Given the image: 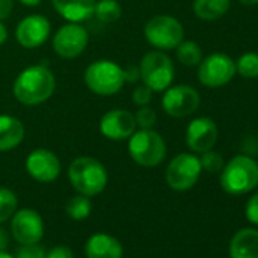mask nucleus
<instances>
[{"instance_id":"nucleus-1","label":"nucleus","mask_w":258,"mask_h":258,"mask_svg":"<svg viewBox=\"0 0 258 258\" xmlns=\"http://www.w3.org/2000/svg\"><path fill=\"white\" fill-rule=\"evenodd\" d=\"M56 87L55 76L44 64L26 67L14 81L13 93L23 105H40L52 97Z\"/></svg>"},{"instance_id":"nucleus-2","label":"nucleus","mask_w":258,"mask_h":258,"mask_svg":"<svg viewBox=\"0 0 258 258\" xmlns=\"http://www.w3.org/2000/svg\"><path fill=\"white\" fill-rule=\"evenodd\" d=\"M69 179L79 195L90 198L105 190L108 173L99 160L93 157H78L69 167Z\"/></svg>"},{"instance_id":"nucleus-3","label":"nucleus","mask_w":258,"mask_h":258,"mask_svg":"<svg viewBox=\"0 0 258 258\" xmlns=\"http://www.w3.org/2000/svg\"><path fill=\"white\" fill-rule=\"evenodd\" d=\"M220 185L229 195H244L258 185V164L246 155H237L222 169Z\"/></svg>"},{"instance_id":"nucleus-4","label":"nucleus","mask_w":258,"mask_h":258,"mask_svg":"<svg viewBox=\"0 0 258 258\" xmlns=\"http://www.w3.org/2000/svg\"><path fill=\"white\" fill-rule=\"evenodd\" d=\"M127 140L129 155L143 167H155L166 158V142L154 129H140Z\"/></svg>"},{"instance_id":"nucleus-5","label":"nucleus","mask_w":258,"mask_h":258,"mask_svg":"<svg viewBox=\"0 0 258 258\" xmlns=\"http://www.w3.org/2000/svg\"><path fill=\"white\" fill-rule=\"evenodd\" d=\"M85 85L99 96H112L118 93L124 84L123 69L109 59L91 62L84 73Z\"/></svg>"},{"instance_id":"nucleus-6","label":"nucleus","mask_w":258,"mask_h":258,"mask_svg":"<svg viewBox=\"0 0 258 258\" xmlns=\"http://www.w3.org/2000/svg\"><path fill=\"white\" fill-rule=\"evenodd\" d=\"M140 79L152 91H166L175 78L172 59L160 50L146 53L140 61Z\"/></svg>"},{"instance_id":"nucleus-7","label":"nucleus","mask_w":258,"mask_h":258,"mask_svg":"<svg viewBox=\"0 0 258 258\" xmlns=\"http://www.w3.org/2000/svg\"><path fill=\"white\" fill-rule=\"evenodd\" d=\"M146 41L158 50H172L184 40V28L170 16H155L145 26Z\"/></svg>"},{"instance_id":"nucleus-8","label":"nucleus","mask_w":258,"mask_h":258,"mask_svg":"<svg viewBox=\"0 0 258 258\" xmlns=\"http://www.w3.org/2000/svg\"><path fill=\"white\" fill-rule=\"evenodd\" d=\"M235 61L225 53H211L199 62L198 78L199 82L208 88H219L226 85L234 75Z\"/></svg>"},{"instance_id":"nucleus-9","label":"nucleus","mask_w":258,"mask_h":258,"mask_svg":"<svg viewBox=\"0 0 258 258\" xmlns=\"http://www.w3.org/2000/svg\"><path fill=\"white\" fill-rule=\"evenodd\" d=\"M201 172L202 167L198 157L191 154H179L169 163L166 181L170 188L176 191H185L198 182Z\"/></svg>"},{"instance_id":"nucleus-10","label":"nucleus","mask_w":258,"mask_h":258,"mask_svg":"<svg viewBox=\"0 0 258 258\" xmlns=\"http://www.w3.org/2000/svg\"><path fill=\"white\" fill-rule=\"evenodd\" d=\"M201 103L199 93L190 85H175L169 87L163 96V109L167 115L175 118H182L193 114Z\"/></svg>"},{"instance_id":"nucleus-11","label":"nucleus","mask_w":258,"mask_h":258,"mask_svg":"<svg viewBox=\"0 0 258 258\" xmlns=\"http://www.w3.org/2000/svg\"><path fill=\"white\" fill-rule=\"evenodd\" d=\"M53 50L64 59L78 58L88 44V32L79 23H67L53 37Z\"/></svg>"},{"instance_id":"nucleus-12","label":"nucleus","mask_w":258,"mask_h":258,"mask_svg":"<svg viewBox=\"0 0 258 258\" xmlns=\"http://www.w3.org/2000/svg\"><path fill=\"white\" fill-rule=\"evenodd\" d=\"M11 229L14 238L22 244H34L38 243L44 235V223L41 216L29 208L20 210L14 213Z\"/></svg>"},{"instance_id":"nucleus-13","label":"nucleus","mask_w":258,"mask_h":258,"mask_svg":"<svg viewBox=\"0 0 258 258\" xmlns=\"http://www.w3.org/2000/svg\"><path fill=\"white\" fill-rule=\"evenodd\" d=\"M217 126L210 117H198L190 121L185 131V143L190 151L202 154L214 148L217 142Z\"/></svg>"},{"instance_id":"nucleus-14","label":"nucleus","mask_w":258,"mask_h":258,"mask_svg":"<svg viewBox=\"0 0 258 258\" xmlns=\"http://www.w3.org/2000/svg\"><path fill=\"white\" fill-rule=\"evenodd\" d=\"M136 115L127 109H111L100 120V133L114 142L127 140L136 133Z\"/></svg>"},{"instance_id":"nucleus-15","label":"nucleus","mask_w":258,"mask_h":258,"mask_svg":"<svg viewBox=\"0 0 258 258\" xmlns=\"http://www.w3.org/2000/svg\"><path fill=\"white\" fill-rule=\"evenodd\" d=\"M26 170L38 182H52L61 173V163L53 152L38 148L28 155Z\"/></svg>"},{"instance_id":"nucleus-16","label":"nucleus","mask_w":258,"mask_h":258,"mask_svg":"<svg viewBox=\"0 0 258 258\" xmlns=\"http://www.w3.org/2000/svg\"><path fill=\"white\" fill-rule=\"evenodd\" d=\"M50 35V22L44 16H28L25 17L16 31V38L20 46L26 49H35L43 46Z\"/></svg>"},{"instance_id":"nucleus-17","label":"nucleus","mask_w":258,"mask_h":258,"mask_svg":"<svg viewBox=\"0 0 258 258\" xmlns=\"http://www.w3.org/2000/svg\"><path fill=\"white\" fill-rule=\"evenodd\" d=\"M85 255L87 258H121L123 247L115 237L99 232L88 238Z\"/></svg>"},{"instance_id":"nucleus-18","label":"nucleus","mask_w":258,"mask_h":258,"mask_svg":"<svg viewBox=\"0 0 258 258\" xmlns=\"http://www.w3.org/2000/svg\"><path fill=\"white\" fill-rule=\"evenodd\" d=\"M55 11L70 23H81L93 17L96 0H52Z\"/></svg>"},{"instance_id":"nucleus-19","label":"nucleus","mask_w":258,"mask_h":258,"mask_svg":"<svg viewBox=\"0 0 258 258\" xmlns=\"http://www.w3.org/2000/svg\"><path fill=\"white\" fill-rule=\"evenodd\" d=\"M25 139V126L14 115H0V152L16 149Z\"/></svg>"},{"instance_id":"nucleus-20","label":"nucleus","mask_w":258,"mask_h":258,"mask_svg":"<svg viewBox=\"0 0 258 258\" xmlns=\"http://www.w3.org/2000/svg\"><path fill=\"white\" fill-rule=\"evenodd\" d=\"M231 258H258V231L241 229L238 231L229 244Z\"/></svg>"},{"instance_id":"nucleus-21","label":"nucleus","mask_w":258,"mask_h":258,"mask_svg":"<svg viewBox=\"0 0 258 258\" xmlns=\"http://www.w3.org/2000/svg\"><path fill=\"white\" fill-rule=\"evenodd\" d=\"M231 7V0H195L193 11L201 20L213 22L223 17Z\"/></svg>"},{"instance_id":"nucleus-22","label":"nucleus","mask_w":258,"mask_h":258,"mask_svg":"<svg viewBox=\"0 0 258 258\" xmlns=\"http://www.w3.org/2000/svg\"><path fill=\"white\" fill-rule=\"evenodd\" d=\"M93 16L102 23H114L121 17V7L117 0H99L94 5Z\"/></svg>"},{"instance_id":"nucleus-23","label":"nucleus","mask_w":258,"mask_h":258,"mask_svg":"<svg viewBox=\"0 0 258 258\" xmlns=\"http://www.w3.org/2000/svg\"><path fill=\"white\" fill-rule=\"evenodd\" d=\"M178 61L187 67H196L202 61V49L195 41H181L176 47Z\"/></svg>"},{"instance_id":"nucleus-24","label":"nucleus","mask_w":258,"mask_h":258,"mask_svg":"<svg viewBox=\"0 0 258 258\" xmlns=\"http://www.w3.org/2000/svg\"><path fill=\"white\" fill-rule=\"evenodd\" d=\"M66 211H67L70 219L84 220L91 213V202H90L88 196H84V195L73 196V198L69 199V202L66 205Z\"/></svg>"},{"instance_id":"nucleus-25","label":"nucleus","mask_w":258,"mask_h":258,"mask_svg":"<svg viewBox=\"0 0 258 258\" xmlns=\"http://www.w3.org/2000/svg\"><path fill=\"white\" fill-rule=\"evenodd\" d=\"M235 70L243 78H247V79L258 78V53L255 52L243 53L235 62Z\"/></svg>"},{"instance_id":"nucleus-26","label":"nucleus","mask_w":258,"mask_h":258,"mask_svg":"<svg viewBox=\"0 0 258 258\" xmlns=\"http://www.w3.org/2000/svg\"><path fill=\"white\" fill-rule=\"evenodd\" d=\"M17 210V196L7 187H0V222H5L14 216Z\"/></svg>"},{"instance_id":"nucleus-27","label":"nucleus","mask_w":258,"mask_h":258,"mask_svg":"<svg viewBox=\"0 0 258 258\" xmlns=\"http://www.w3.org/2000/svg\"><path fill=\"white\" fill-rule=\"evenodd\" d=\"M201 161V167L208 172V173H216V172H220L225 166L223 163V158L220 154L214 152L213 149L207 151V152H202V157L199 158Z\"/></svg>"},{"instance_id":"nucleus-28","label":"nucleus","mask_w":258,"mask_h":258,"mask_svg":"<svg viewBox=\"0 0 258 258\" xmlns=\"http://www.w3.org/2000/svg\"><path fill=\"white\" fill-rule=\"evenodd\" d=\"M136 121H137V126H140L142 129H152L157 123V114L148 105L140 106V109L136 114Z\"/></svg>"},{"instance_id":"nucleus-29","label":"nucleus","mask_w":258,"mask_h":258,"mask_svg":"<svg viewBox=\"0 0 258 258\" xmlns=\"http://www.w3.org/2000/svg\"><path fill=\"white\" fill-rule=\"evenodd\" d=\"M16 258H46V249L37 243L23 244L22 247H19Z\"/></svg>"},{"instance_id":"nucleus-30","label":"nucleus","mask_w":258,"mask_h":258,"mask_svg":"<svg viewBox=\"0 0 258 258\" xmlns=\"http://www.w3.org/2000/svg\"><path fill=\"white\" fill-rule=\"evenodd\" d=\"M152 96H154V91L148 85L142 84V85L134 88V91H133V102L136 105H139V106H145V105L151 103Z\"/></svg>"},{"instance_id":"nucleus-31","label":"nucleus","mask_w":258,"mask_h":258,"mask_svg":"<svg viewBox=\"0 0 258 258\" xmlns=\"http://www.w3.org/2000/svg\"><path fill=\"white\" fill-rule=\"evenodd\" d=\"M246 219L255 225H258V193H255L253 196H250V199L246 204V210H244Z\"/></svg>"},{"instance_id":"nucleus-32","label":"nucleus","mask_w":258,"mask_h":258,"mask_svg":"<svg viewBox=\"0 0 258 258\" xmlns=\"http://www.w3.org/2000/svg\"><path fill=\"white\" fill-rule=\"evenodd\" d=\"M46 258H73V252L69 246H55L46 253Z\"/></svg>"},{"instance_id":"nucleus-33","label":"nucleus","mask_w":258,"mask_h":258,"mask_svg":"<svg viewBox=\"0 0 258 258\" xmlns=\"http://www.w3.org/2000/svg\"><path fill=\"white\" fill-rule=\"evenodd\" d=\"M14 8V0H0V22L8 19Z\"/></svg>"},{"instance_id":"nucleus-34","label":"nucleus","mask_w":258,"mask_h":258,"mask_svg":"<svg viewBox=\"0 0 258 258\" xmlns=\"http://www.w3.org/2000/svg\"><path fill=\"white\" fill-rule=\"evenodd\" d=\"M123 76H124V82H136L140 79V70L139 67H129L123 70Z\"/></svg>"},{"instance_id":"nucleus-35","label":"nucleus","mask_w":258,"mask_h":258,"mask_svg":"<svg viewBox=\"0 0 258 258\" xmlns=\"http://www.w3.org/2000/svg\"><path fill=\"white\" fill-rule=\"evenodd\" d=\"M8 241H10V238H8L7 231L0 228V250H5L8 247Z\"/></svg>"},{"instance_id":"nucleus-36","label":"nucleus","mask_w":258,"mask_h":258,"mask_svg":"<svg viewBox=\"0 0 258 258\" xmlns=\"http://www.w3.org/2000/svg\"><path fill=\"white\" fill-rule=\"evenodd\" d=\"M7 40H8V29L2 22H0V46L5 44Z\"/></svg>"},{"instance_id":"nucleus-37","label":"nucleus","mask_w":258,"mask_h":258,"mask_svg":"<svg viewBox=\"0 0 258 258\" xmlns=\"http://www.w3.org/2000/svg\"><path fill=\"white\" fill-rule=\"evenodd\" d=\"M43 0H20V4L26 5V7H38Z\"/></svg>"},{"instance_id":"nucleus-38","label":"nucleus","mask_w":258,"mask_h":258,"mask_svg":"<svg viewBox=\"0 0 258 258\" xmlns=\"http://www.w3.org/2000/svg\"><path fill=\"white\" fill-rule=\"evenodd\" d=\"M243 5H258V0H238Z\"/></svg>"},{"instance_id":"nucleus-39","label":"nucleus","mask_w":258,"mask_h":258,"mask_svg":"<svg viewBox=\"0 0 258 258\" xmlns=\"http://www.w3.org/2000/svg\"><path fill=\"white\" fill-rule=\"evenodd\" d=\"M0 258H14L13 255H10L8 252H5V250H0Z\"/></svg>"}]
</instances>
